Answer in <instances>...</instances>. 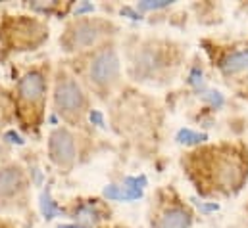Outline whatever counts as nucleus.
Masks as SVG:
<instances>
[{"label": "nucleus", "mask_w": 248, "mask_h": 228, "mask_svg": "<svg viewBox=\"0 0 248 228\" xmlns=\"http://www.w3.org/2000/svg\"><path fill=\"white\" fill-rule=\"evenodd\" d=\"M50 157L54 163H58L60 167H67L73 163L75 159V140L71 136V132H67L65 128H56L50 134Z\"/></svg>", "instance_id": "obj_1"}, {"label": "nucleus", "mask_w": 248, "mask_h": 228, "mask_svg": "<svg viewBox=\"0 0 248 228\" xmlns=\"http://www.w3.org/2000/svg\"><path fill=\"white\" fill-rule=\"evenodd\" d=\"M91 121H94L96 125H104V119H102V114L100 112H91Z\"/></svg>", "instance_id": "obj_17"}, {"label": "nucleus", "mask_w": 248, "mask_h": 228, "mask_svg": "<svg viewBox=\"0 0 248 228\" xmlns=\"http://www.w3.org/2000/svg\"><path fill=\"white\" fill-rule=\"evenodd\" d=\"M190 83H192L194 86L202 88V73H198V69H194V71L190 73Z\"/></svg>", "instance_id": "obj_16"}, {"label": "nucleus", "mask_w": 248, "mask_h": 228, "mask_svg": "<svg viewBox=\"0 0 248 228\" xmlns=\"http://www.w3.org/2000/svg\"><path fill=\"white\" fill-rule=\"evenodd\" d=\"M23 176H21V171L17 167H6L0 171V194L2 196H10L14 194L19 184H21Z\"/></svg>", "instance_id": "obj_7"}, {"label": "nucleus", "mask_w": 248, "mask_h": 228, "mask_svg": "<svg viewBox=\"0 0 248 228\" xmlns=\"http://www.w3.org/2000/svg\"><path fill=\"white\" fill-rule=\"evenodd\" d=\"M56 106L63 114H77L81 112L83 104H85V96L79 88V85L71 79H63L56 86V94H54Z\"/></svg>", "instance_id": "obj_2"}, {"label": "nucleus", "mask_w": 248, "mask_h": 228, "mask_svg": "<svg viewBox=\"0 0 248 228\" xmlns=\"http://www.w3.org/2000/svg\"><path fill=\"white\" fill-rule=\"evenodd\" d=\"M41 213L45 215V219H54V217L58 215V207H56V203L52 201L48 190L43 192V196H41Z\"/></svg>", "instance_id": "obj_11"}, {"label": "nucleus", "mask_w": 248, "mask_h": 228, "mask_svg": "<svg viewBox=\"0 0 248 228\" xmlns=\"http://www.w3.org/2000/svg\"><path fill=\"white\" fill-rule=\"evenodd\" d=\"M216 178H217V184L223 186V188H233L241 182V167L231 161V159H225V161H219L217 165V172H216Z\"/></svg>", "instance_id": "obj_6"}, {"label": "nucleus", "mask_w": 248, "mask_h": 228, "mask_svg": "<svg viewBox=\"0 0 248 228\" xmlns=\"http://www.w3.org/2000/svg\"><path fill=\"white\" fill-rule=\"evenodd\" d=\"M102 37V29L98 23H93V21H81L73 27V33H71V41L75 46L79 48H89V46H94Z\"/></svg>", "instance_id": "obj_4"}, {"label": "nucleus", "mask_w": 248, "mask_h": 228, "mask_svg": "<svg viewBox=\"0 0 248 228\" xmlns=\"http://www.w3.org/2000/svg\"><path fill=\"white\" fill-rule=\"evenodd\" d=\"M120 75V59L114 50H104L93 59L91 63V77L98 85H108L116 81Z\"/></svg>", "instance_id": "obj_3"}, {"label": "nucleus", "mask_w": 248, "mask_h": 228, "mask_svg": "<svg viewBox=\"0 0 248 228\" xmlns=\"http://www.w3.org/2000/svg\"><path fill=\"white\" fill-rule=\"evenodd\" d=\"M206 138H208L206 134L194 132V130H190V128H181V130L177 132V142H179V144H186V146L200 144V142H204Z\"/></svg>", "instance_id": "obj_10"}, {"label": "nucleus", "mask_w": 248, "mask_h": 228, "mask_svg": "<svg viewBox=\"0 0 248 228\" xmlns=\"http://www.w3.org/2000/svg\"><path fill=\"white\" fill-rule=\"evenodd\" d=\"M93 10H94V6H93V4L83 2L81 6H77V8H75V15H81V14H87V12H93Z\"/></svg>", "instance_id": "obj_15"}, {"label": "nucleus", "mask_w": 248, "mask_h": 228, "mask_svg": "<svg viewBox=\"0 0 248 228\" xmlns=\"http://www.w3.org/2000/svg\"><path fill=\"white\" fill-rule=\"evenodd\" d=\"M202 98L208 100L214 106H221L223 104V96L219 92H214V90H202Z\"/></svg>", "instance_id": "obj_13"}, {"label": "nucleus", "mask_w": 248, "mask_h": 228, "mask_svg": "<svg viewBox=\"0 0 248 228\" xmlns=\"http://www.w3.org/2000/svg\"><path fill=\"white\" fill-rule=\"evenodd\" d=\"M221 69L225 73H239L243 69H248V50H241V52L229 54L221 61Z\"/></svg>", "instance_id": "obj_9"}, {"label": "nucleus", "mask_w": 248, "mask_h": 228, "mask_svg": "<svg viewBox=\"0 0 248 228\" xmlns=\"http://www.w3.org/2000/svg\"><path fill=\"white\" fill-rule=\"evenodd\" d=\"M188 225H190V215L185 209H171L162 217L158 228H188Z\"/></svg>", "instance_id": "obj_8"}, {"label": "nucleus", "mask_w": 248, "mask_h": 228, "mask_svg": "<svg viewBox=\"0 0 248 228\" xmlns=\"http://www.w3.org/2000/svg\"><path fill=\"white\" fill-rule=\"evenodd\" d=\"M4 138H6L8 142H12V144H19V146L23 144V138H21V136H19L16 130H8V132L4 134Z\"/></svg>", "instance_id": "obj_14"}, {"label": "nucleus", "mask_w": 248, "mask_h": 228, "mask_svg": "<svg viewBox=\"0 0 248 228\" xmlns=\"http://www.w3.org/2000/svg\"><path fill=\"white\" fill-rule=\"evenodd\" d=\"M166 6H170L168 0H144V2H139L140 10H158V8H166Z\"/></svg>", "instance_id": "obj_12"}, {"label": "nucleus", "mask_w": 248, "mask_h": 228, "mask_svg": "<svg viewBox=\"0 0 248 228\" xmlns=\"http://www.w3.org/2000/svg\"><path fill=\"white\" fill-rule=\"evenodd\" d=\"M58 228H85V227H75V225H60Z\"/></svg>", "instance_id": "obj_18"}, {"label": "nucleus", "mask_w": 248, "mask_h": 228, "mask_svg": "<svg viewBox=\"0 0 248 228\" xmlns=\"http://www.w3.org/2000/svg\"><path fill=\"white\" fill-rule=\"evenodd\" d=\"M45 79L41 73H27L21 81H19V94L23 100L27 102H39L45 94Z\"/></svg>", "instance_id": "obj_5"}]
</instances>
